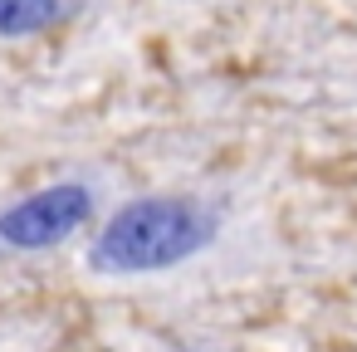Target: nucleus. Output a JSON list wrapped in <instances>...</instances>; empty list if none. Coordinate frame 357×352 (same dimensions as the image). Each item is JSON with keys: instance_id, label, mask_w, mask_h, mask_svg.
Returning <instances> with one entry per match:
<instances>
[{"instance_id": "nucleus-3", "label": "nucleus", "mask_w": 357, "mask_h": 352, "mask_svg": "<svg viewBox=\"0 0 357 352\" xmlns=\"http://www.w3.org/2000/svg\"><path fill=\"white\" fill-rule=\"evenodd\" d=\"M69 15V0H0V40H35Z\"/></svg>"}, {"instance_id": "nucleus-2", "label": "nucleus", "mask_w": 357, "mask_h": 352, "mask_svg": "<svg viewBox=\"0 0 357 352\" xmlns=\"http://www.w3.org/2000/svg\"><path fill=\"white\" fill-rule=\"evenodd\" d=\"M98 211V186L84 176L50 181L0 206V254H50L74 240Z\"/></svg>"}, {"instance_id": "nucleus-1", "label": "nucleus", "mask_w": 357, "mask_h": 352, "mask_svg": "<svg viewBox=\"0 0 357 352\" xmlns=\"http://www.w3.org/2000/svg\"><path fill=\"white\" fill-rule=\"evenodd\" d=\"M225 211L206 196L186 191H162V196H137L108 215V225L89 240L84 264L103 279H142V274H167L196 254H206L220 240Z\"/></svg>"}]
</instances>
